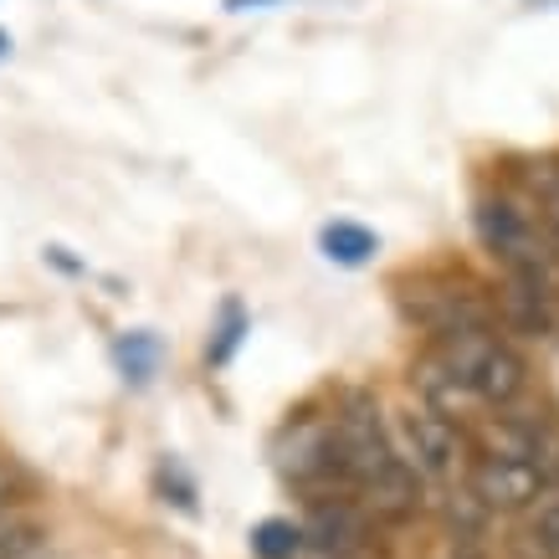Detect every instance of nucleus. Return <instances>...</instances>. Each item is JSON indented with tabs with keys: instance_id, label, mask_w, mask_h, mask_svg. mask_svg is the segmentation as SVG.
I'll list each match as a JSON object with an SVG mask.
<instances>
[{
	"instance_id": "5",
	"label": "nucleus",
	"mask_w": 559,
	"mask_h": 559,
	"mask_svg": "<svg viewBox=\"0 0 559 559\" xmlns=\"http://www.w3.org/2000/svg\"><path fill=\"white\" fill-rule=\"evenodd\" d=\"M467 488L488 513H528L549 498V477L519 457H477Z\"/></svg>"
},
{
	"instance_id": "11",
	"label": "nucleus",
	"mask_w": 559,
	"mask_h": 559,
	"mask_svg": "<svg viewBox=\"0 0 559 559\" xmlns=\"http://www.w3.org/2000/svg\"><path fill=\"white\" fill-rule=\"evenodd\" d=\"M114 365H119V374L129 380V385H144L154 374V365H159V344H154L150 329H129V334H119L114 340Z\"/></svg>"
},
{
	"instance_id": "8",
	"label": "nucleus",
	"mask_w": 559,
	"mask_h": 559,
	"mask_svg": "<svg viewBox=\"0 0 559 559\" xmlns=\"http://www.w3.org/2000/svg\"><path fill=\"white\" fill-rule=\"evenodd\" d=\"M319 247L329 262H340V267H365L374 252H380V237H374L370 226H359V221H329L319 231Z\"/></svg>"
},
{
	"instance_id": "13",
	"label": "nucleus",
	"mask_w": 559,
	"mask_h": 559,
	"mask_svg": "<svg viewBox=\"0 0 559 559\" xmlns=\"http://www.w3.org/2000/svg\"><path fill=\"white\" fill-rule=\"evenodd\" d=\"M534 195H539V221H544V231L559 241V165H544V170L534 175Z\"/></svg>"
},
{
	"instance_id": "2",
	"label": "nucleus",
	"mask_w": 559,
	"mask_h": 559,
	"mask_svg": "<svg viewBox=\"0 0 559 559\" xmlns=\"http://www.w3.org/2000/svg\"><path fill=\"white\" fill-rule=\"evenodd\" d=\"M437 359L462 380V390L483 401V406H513L528 385V365L524 355L503 344L492 329H477V334H462V340L437 344Z\"/></svg>"
},
{
	"instance_id": "14",
	"label": "nucleus",
	"mask_w": 559,
	"mask_h": 559,
	"mask_svg": "<svg viewBox=\"0 0 559 559\" xmlns=\"http://www.w3.org/2000/svg\"><path fill=\"white\" fill-rule=\"evenodd\" d=\"M11 503H16V473H11V467H0V524L11 519Z\"/></svg>"
},
{
	"instance_id": "10",
	"label": "nucleus",
	"mask_w": 559,
	"mask_h": 559,
	"mask_svg": "<svg viewBox=\"0 0 559 559\" xmlns=\"http://www.w3.org/2000/svg\"><path fill=\"white\" fill-rule=\"evenodd\" d=\"M247 334H252V319H247V308H241L237 298H226V304H221L216 329H211V344H205V365H211V370L231 365V355L241 349V340H247Z\"/></svg>"
},
{
	"instance_id": "17",
	"label": "nucleus",
	"mask_w": 559,
	"mask_h": 559,
	"mask_svg": "<svg viewBox=\"0 0 559 559\" xmlns=\"http://www.w3.org/2000/svg\"><path fill=\"white\" fill-rule=\"evenodd\" d=\"M457 559H477V555H467V549H462V555H457Z\"/></svg>"
},
{
	"instance_id": "15",
	"label": "nucleus",
	"mask_w": 559,
	"mask_h": 559,
	"mask_svg": "<svg viewBox=\"0 0 559 559\" xmlns=\"http://www.w3.org/2000/svg\"><path fill=\"white\" fill-rule=\"evenodd\" d=\"M252 5H272V0H226V11H252Z\"/></svg>"
},
{
	"instance_id": "12",
	"label": "nucleus",
	"mask_w": 559,
	"mask_h": 559,
	"mask_svg": "<svg viewBox=\"0 0 559 559\" xmlns=\"http://www.w3.org/2000/svg\"><path fill=\"white\" fill-rule=\"evenodd\" d=\"M308 544V534L293 519H262L252 528V555L257 559H298V549Z\"/></svg>"
},
{
	"instance_id": "9",
	"label": "nucleus",
	"mask_w": 559,
	"mask_h": 559,
	"mask_svg": "<svg viewBox=\"0 0 559 559\" xmlns=\"http://www.w3.org/2000/svg\"><path fill=\"white\" fill-rule=\"evenodd\" d=\"M513 555L519 559H559V498H544L539 509H528V519L513 534Z\"/></svg>"
},
{
	"instance_id": "3",
	"label": "nucleus",
	"mask_w": 559,
	"mask_h": 559,
	"mask_svg": "<svg viewBox=\"0 0 559 559\" xmlns=\"http://www.w3.org/2000/svg\"><path fill=\"white\" fill-rule=\"evenodd\" d=\"M473 226H477V241L488 247L509 277H549V257H544V241H539V226L528 221V211L509 195H483L473 205Z\"/></svg>"
},
{
	"instance_id": "7",
	"label": "nucleus",
	"mask_w": 559,
	"mask_h": 559,
	"mask_svg": "<svg viewBox=\"0 0 559 559\" xmlns=\"http://www.w3.org/2000/svg\"><path fill=\"white\" fill-rule=\"evenodd\" d=\"M308 539L319 544V549H334V555H349L365 544V513L349 503V498H334V492H323L313 498V509H308Z\"/></svg>"
},
{
	"instance_id": "6",
	"label": "nucleus",
	"mask_w": 559,
	"mask_h": 559,
	"mask_svg": "<svg viewBox=\"0 0 559 559\" xmlns=\"http://www.w3.org/2000/svg\"><path fill=\"white\" fill-rule=\"evenodd\" d=\"M401 441H406V462L416 467L421 477H457L462 457H467V447H462V431L452 416H441L431 406H411L401 411Z\"/></svg>"
},
{
	"instance_id": "1",
	"label": "nucleus",
	"mask_w": 559,
	"mask_h": 559,
	"mask_svg": "<svg viewBox=\"0 0 559 559\" xmlns=\"http://www.w3.org/2000/svg\"><path fill=\"white\" fill-rule=\"evenodd\" d=\"M334 437H340L344 462V488L365 498V509L380 519H411L421 509V473L401 457V447L390 441L380 406L370 395H344L340 416H334Z\"/></svg>"
},
{
	"instance_id": "4",
	"label": "nucleus",
	"mask_w": 559,
	"mask_h": 559,
	"mask_svg": "<svg viewBox=\"0 0 559 559\" xmlns=\"http://www.w3.org/2000/svg\"><path fill=\"white\" fill-rule=\"evenodd\" d=\"M401 308H406V319L421 323L437 344L477 334V329H492V308L483 304L477 288H467V283H416L411 293H401Z\"/></svg>"
},
{
	"instance_id": "16",
	"label": "nucleus",
	"mask_w": 559,
	"mask_h": 559,
	"mask_svg": "<svg viewBox=\"0 0 559 559\" xmlns=\"http://www.w3.org/2000/svg\"><path fill=\"white\" fill-rule=\"evenodd\" d=\"M5 51H11V36H5V32H0V57H5Z\"/></svg>"
}]
</instances>
